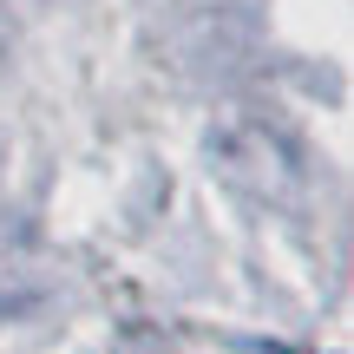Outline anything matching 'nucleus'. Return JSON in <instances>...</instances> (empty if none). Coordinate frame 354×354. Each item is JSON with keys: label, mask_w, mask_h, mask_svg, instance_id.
<instances>
[]
</instances>
